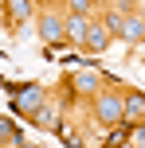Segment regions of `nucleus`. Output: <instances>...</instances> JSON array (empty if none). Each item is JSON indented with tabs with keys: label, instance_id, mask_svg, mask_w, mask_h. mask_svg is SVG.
Listing matches in <instances>:
<instances>
[{
	"label": "nucleus",
	"instance_id": "obj_1",
	"mask_svg": "<svg viewBox=\"0 0 145 148\" xmlns=\"http://www.w3.org/2000/svg\"><path fill=\"white\" fill-rule=\"evenodd\" d=\"M90 117L98 121L102 129H114L126 121V101H122V90L118 86H102L98 94L90 97Z\"/></svg>",
	"mask_w": 145,
	"mask_h": 148
},
{
	"label": "nucleus",
	"instance_id": "obj_2",
	"mask_svg": "<svg viewBox=\"0 0 145 148\" xmlns=\"http://www.w3.org/2000/svg\"><path fill=\"white\" fill-rule=\"evenodd\" d=\"M35 31H39V43H47V47H67V12H63V8H39Z\"/></svg>",
	"mask_w": 145,
	"mask_h": 148
},
{
	"label": "nucleus",
	"instance_id": "obj_3",
	"mask_svg": "<svg viewBox=\"0 0 145 148\" xmlns=\"http://www.w3.org/2000/svg\"><path fill=\"white\" fill-rule=\"evenodd\" d=\"M43 97H47V90L35 86V82H28V86H12V113L24 117V121H31L35 109L43 105Z\"/></svg>",
	"mask_w": 145,
	"mask_h": 148
},
{
	"label": "nucleus",
	"instance_id": "obj_4",
	"mask_svg": "<svg viewBox=\"0 0 145 148\" xmlns=\"http://www.w3.org/2000/svg\"><path fill=\"white\" fill-rule=\"evenodd\" d=\"M31 4H35V0H4V4H0V23L16 35V31L31 20Z\"/></svg>",
	"mask_w": 145,
	"mask_h": 148
},
{
	"label": "nucleus",
	"instance_id": "obj_5",
	"mask_svg": "<svg viewBox=\"0 0 145 148\" xmlns=\"http://www.w3.org/2000/svg\"><path fill=\"white\" fill-rule=\"evenodd\" d=\"M67 86H71V94H75L78 101H90V97L102 90V74L98 70H75L67 78Z\"/></svg>",
	"mask_w": 145,
	"mask_h": 148
},
{
	"label": "nucleus",
	"instance_id": "obj_6",
	"mask_svg": "<svg viewBox=\"0 0 145 148\" xmlns=\"http://www.w3.org/2000/svg\"><path fill=\"white\" fill-rule=\"evenodd\" d=\"M110 47V31L98 23V16H90V23H86V35H83V47L78 51H86V55H102Z\"/></svg>",
	"mask_w": 145,
	"mask_h": 148
},
{
	"label": "nucleus",
	"instance_id": "obj_7",
	"mask_svg": "<svg viewBox=\"0 0 145 148\" xmlns=\"http://www.w3.org/2000/svg\"><path fill=\"white\" fill-rule=\"evenodd\" d=\"M59 121H63V101L47 94V97H43V105L35 109V117H31V125H35V129H55Z\"/></svg>",
	"mask_w": 145,
	"mask_h": 148
},
{
	"label": "nucleus",
	"instance_id": "obj_8",
	"mask_svg": "<svg viewBox=\"0 0 145 148\" xmlns=\"http://www.w3.org/2000/svg\"><path fill=\"white\" fill-rule=\"evenodd\" d=\"M122 43H130V47H137L145 43V12H126V20H122Z\"/></svg>",
	"mask_w": 145,
	"mask_h": 148
},
{
	"label": "nucleus",
	"instance_id": "obj_9",
	"mask_svg": "<svg viewBox=\"0 0 145 148\" xmlns=\"http://www.w3.org/2000/svg\"><path fill=\"white\" fill-rule=\"evenodd\" d=\"M122 101H126V121H130V125L145 121V90L126 86V90H122Z\"/></svg>",
	"mask_w": 145,
	"mask_h": 148
},
{
	"label": "nucleus",
	"instance_id": "obj_10",
	"mask_svg": "<svg viewBox=\"0 0 145 148\" xmlns=\"http://www.w3.org/2000/svg\"><path fill=\"white\" fill-rule=\"evenodd\" d=\"M122 20H126V12H122V8H114V4H102V8H98V23L110 31V39H118V35H122Z\"/></svg>",
	"mask_w": 145,
	"mask_h": 148
},
{
	"label": "nucleus",
	"instance_id": "obj_11",
	"mask_svg": "<svg viewBox=\"0 0 145 148\" xmlns=\"http://www.w3.org/2000/svg\"><path fill=\"white\" fill-rule=\"evenodd\" d=\"M86 23L90 16H78V12H67V47H83V35H86Z\"/></svg>",
	"mask_w": 145,
	"mask_h": 148
},
{
	"label": "nucleus",
	"instance_id": "obj_12",
	"mask_svg": "<svg viewBox=\"0 0 145 148\" xmlns=\"http://www.w3.org/2000/svg\"><path fill=\"white\" fill-rule=\"evenodd\" d=\"M20 144H24V136H20V129H16V121L0 117V148H20Z\"/></svg>",
	"mask_w": 145,
	"mask_h": 148
},
{
	"label": "nucleus",
	"instance_id": "obj_13",
	"mask_svg": "<svg viewBox=\"0 0 145 148\" xmlns=\"http://www.w3.org/2000/svg\"><path fill=\"white\" fill-rule=\"evenodd\" d=\"M51 133L59 136V144H83V136H78V133H75V129H71V125H63V121H59V125L51 129Z\"/></svg>",
	"mask_w": 145,
	"mask_h": 148
},
{
	"label": "nucleus",
	"instance_id": "obj_14",
	"mask_svg": "<svg viewBox=\"0 0 145 148\" xmlns=\"http://www.w3.org/2000/svg\"><path fill=\"white\" fill-rule=\"evenodd\" d=\"M39 8H63V0H35Z\"/></svg>",
	"mask_w": 145,
	"mask_h": 148
}]
</instances>
